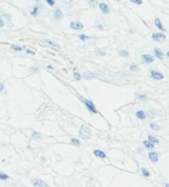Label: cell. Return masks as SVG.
Listing matches in <instances>:
<instances>
[{"instance_id":"52a82bcc","label":"cell","mask_w":169,"mask_h":187,"mask_svg":"<svg viewBox=\"0 0 169 187\" xmlns=\"http://www.w3.org/2000/svg\"><path fill=\"white\" fill-rule=\"evenodd\" d=\"M99 8L101 9V12L103 14H109L110 13V8L105 2H100L99 4Z\"/></svg>"},{"instance_id":"83f0119b","label":"cell","mask_w":169,"mask_h":187,"mask_svg":"<svg viewBox=\"0 0 169 187\" xmlns=\"http://www.w3.org/2000/svg\"><path fill=\"white\" fill-rule=\"evenodd\" d=\"M153 130H160L161 128H160V126L159 124H156V123H151V126H149Z\"/></svg>"},{"instance_id":"f546056e","label":"cell","mask_w":169,"mask_h":187,"mask_svg":"<svg viewBox=\"0 0 169 187\" xmlns=\"http://www.w3.org/2000/svg\"><path fill=\"white\" fill-rule=\"evenodd\" d=\"M130 70H131V71H138V70H139V66L136 65V64H131V65H130Z\"/></svg>"},{"instance_id":"ffe728a7","label":"cell","mask_w":169,"mask_h":187,"mask_svg":"<svg viewBox=\"0 0 169 187\" xmlns=\"http://www.w3.org/2000/svg\"><path fill=\"white\" fill-rule=\"evenodd\" d=\"M148 141H151L152 143H154V144H157L160 141H159V138H156L154 136H152V135H148Z\"/></svg>"},{"instance_id":"5bb4252c","label":"cell","mask_w":169,"mask_h":187,"mask_svg":"<svg viewBox=\"0 0 169 187\" xmlns=\"http://www.w3.org/2000/svg\"><path fill=\"white\" fill-rule=\"evenodd\" d=\"M44 42H45L46 44H49V45H51V47L56 48V49H60V45H59V44H57L56 42H53V41H51V40H44Z\"/></svg>"},{"instance_id":"1f68e13d","label":"cell","mask_w":169,"mask_h":187,"mask_svg":"<svg viewBox=\"0 0 169 187\" xmlns=\"http://www.w3.org/2000/svg\"><path fill=\"white\" fill-rule=\"evenodd\" d=\"M81 77H82V76H81L79 72H74V79L75 80H80L81 79Z\"/></svg>"},{"instance_id":"4316f807","label":"cell","mask_w":169,"mask_h":187,"mask_svg":"<svg viewBox=\"0 0 169 187\" xmlns=\"http://www.w3.org/2000/svg\"><path fill=\"white\" fill-rule=\"evenodd\" d=\"M31 136H32V138H34V139H38V138L41 137V134L34 130V131H32V134H31Z\"/></svg>"},{"instance_id":"7bdbcfd3","label":"cell","mask_w":169,"mask_h":187,"mask_svg":"<svg viewBox=\"0 0 169 187\" xmlns=\"http://www.w3.org/2000/svg\"><path fill=\"white\" fill-rule=\"evenodd\" d=\"M167 56H168V58H169V51H168V52H167Z\"/></svg>"},{"instance_id":"7a4b0ae2","label":"cell","mask_w":169,"mask_h":187,"mask_svg":"<svg viewBox=\"0 0 169 187\" xmlns=\"http://www.w3.org/2000/svg\"><path fill=\"white\" fill-rule=\"evenodd\" d=\"M79 135H80L81 138L88 139V138L90 137V129H89L88 127H86V126H81V128H80V130H79Z\"/></svg>"},{"instance_id":"ee69618b","label":"cell","mask_w":169,"mask_h":187,"mask_svg":"<svg viewBox=\"0 0 169 187\" xmlns=\"http://www.w3.org/2000/svg\"><path fill=\"white\" fill-rule=\"evenodd\" d=\"M116 1H117V2H119V1H121V0H116Z\"/></svg>"},{"instance_id":"ac0fdd59","label":"cell","mask_w":169,"mask_h":187,"mask_svg":"<svg viewBox=\"0 0 169 187\" xmlns=\"http://www.w3.org/2000/svg\"><path fill=\"white\" fill-rule=\"evenodd\" d=\"M144 145L147 149H154V143H152L151 141H144Z\"/></svg>"},{"instance_id":"484cf974","label":"cell","mask_w":169,"mask_h":187,"mask_svg":"<svg viewBox=\"0 0 169 187\" xmlns=\"http://www.w3.org/2000/svg\"><path fill=\"white\" fill-rule=\"evenodd\" d=\"M95 55H97V56H104L105 55V50L97 49V50H95Z\"/></svg>"},{"instance_id":"f6af8a7d","label":"cell","mask_w":169,"mask_h":187,"mask_svg":"<svg viewBox=\"0 0 169 187\" xmlns=\"http://www.w3.org/2000/svg\"><path fill=\"white\" fill-rule=\"evenodd\" d=\"M36 1H38V0H36Z\"/></svg>"},{"instance_id":"cb8c5ba5","label":"cell","mask_w":169,"mask_h":187,"mask_svg":"<svg viewBox=\"0 0 169 187\" xmlns=\"http://www.w3.org/2000/svg\"><path fill=\"white\" fill-rule=\"evenodd\" d=\"M141 173H142V175H145V177H149V175H151L149 171H148L147 169H145V167H141Z\"/></svg>"},{"instance_id":"4dcf8cb0","label":"cell","mask_w":169,"mask_h":187,"mask_svg":"<svg viewBox=\"0 0 169 187\" xmlns=\"http://www.w3.org/2000/svg\"><path fill=\"white\" fill-rule=\"evenodd\" d=\"M79 39H80L81 41H86V40H89L90 37L87 36V35H84V34H80V35H79Z\"/></svg>"},{"instance_id":"9c48e42d","label":"cell","mask_w":169,"mask_h":187,"mask_svg":"<svg viewBox=\"0 0 169 187\" xmlns=\"http://www.w3.org/2000/svg\"><path fill=\"white\" fill-rule=\"evenodd\" d=\"M141 58H142L144 63H146V64H152V63L154 62V58H153V56H151V55H147V53L142 55V56H141Z\"/></svg>"},{"instance_id":"8992f818","label":"cell","mask_w":169,"mask_h":187,"mask_svg":"<svg viewBox=\"0 0 169 187\" xmlns=\"http://www.w3.org/2000/svg\"><path fill=\"white\" fill-rule=\"evenodd\" d=\"M152 39L156 42H161V41H165L166 40V35L163 33H154L152 35Z\"/></svg>"},{"instance_id":"f1b7e54d","label":"cell","mask_w":169,"mask_h":187,"mask_svg":"<svg viewBox=\"0 0 169 187\" xmlns=\"http://www.w3.org/2000/svg\"><path fill=\"white\" fill-rule=\"evenodd\" d=\"M119 55L122 57H129V52H127L126 50H119Z\"/></svg>"},{"instance_id":"d6a6232c","label":"cell","mask_w":169,"mask_h":187,"mask_svg":"<svg viewBox=\"0 0 169 187\" xmlns=\"http://www.w3.org/2000/svg\"><path fill=\"white\" fill-rule=\"evenodd\" d=\"M45 2H46L49 6H55V4H56V0H45Z\"/></svg>"},{"instance_id":"b9f144b4","label":"cell","mask_w":169,"mask_h":187,"mask_svg":"<svg viewBox=\"0 0 169 187\" xmlns=\"http://www.w3.org/2000/svg\"><path fill=\"white\" fill-rule=\"evenodd\" d=\"M165 187H169V184H166V186Z\"/></svg>"},{"instance_id":"e575fe53","label":"cell","mask_w":169,"mask_h":187,"mask_svg":"<svg viewBox=\"0 0 169 187\" xmlns=\"http://www.w3.org/2000/svg\"><path fill=\"white\" fill-rule=\"evenodd\" d=\"M132 4H136V5H141L142 4V0H130Z\"/></svg>"},{"instance_id":"7402d4cb","label":"cell","mask_w":169,"mask_h":187,"mask_svg":"<svg viewBox=\"0 0 169 187\" xmlns=\"http://www.w3.org/2000/svg\"><path fill=\"white\" fill-rule=\"evenodd\" d=\"M11 48H12L13 50H15V51H22V50H23V48H22V47L16 45V44H12V45H11Z\"/></svg>"},{"instance_id":"8d00e7d4","label":"cell","mask_w":169,"mask_h":187,"mask_svg":"<svg viewBox=\"0 0 169 187\" xmlns=\"http://www.w3.org/2000/svg\"><path fill=\"white\" fill-rule=\"evenodd\" d=\"M30 71H31V72H37V71H38V67H36V66L30 67Z\"/></svg>"},{"instance_id":"277c9868","label":"cell","mask_w":169,"mask_h":187,"mask_svg":"<svg viewBox=\"0 0 169 187\" xmlns=\"http://www.w3.org/2000/svg\"><path fill=\"white\" fill-rule=\"evenodd\" d=\"M151 78L154 80H162L165 78V76L161 73V72H159V71H154V70H152L151 71Z\"/></svg>"},{"instance_id":"d590c367","label":"cell","mask_w":169,"mask_h":187,"mask_svg":"<svg viewBox=\"0 0 169 187\" xmlns=\"http://www.w3.org/2000/svg\"><path fill=\"white\" fill-rule=\"evenodd\" d=\"M4 26H5V21H4V17L1 16V14H0V28Z\"/></svg>"},{"instance_id":"2e32d148","label":"cell","mask_w":169,"mask_h":187,"mask_svg":"<svg viewBox=\"0 0 169 187\" xmlns=\"http://www.w3.org/2000/svg\"><path fill=\"white\" fill-rule=\"evenodd\" d=\"M94 155H95L96 157H99V158H105V157H107L105 153H104L103 151H101V150H94Z\"/></svg>"},{"instance_id":"9a60e30c","label":"cell","mask_w":169,"mask_h":187,"mask_svg":"<svg viewBox=\"0 0 169 187\" xmlns=\"http://www.w3.org/2000/svg\"><path fill=\"white\" fill-rule=\"evenodd\" d=\"M96 76L94 74V73H92V72H84V78L86 80H89V79H94Z\"/></svg>"},{"instance_id":"44dd1931","label":"cell","mask_w":169,"mask_h":187,"mask_svg":"<svg viewBox=\"0 0 169 187\" xmlns=\"http://www.w3.org/2000/svg\"><path fill=\"white\" fill-rule=\"evenodd\" d=\"M71 143L73 145H75V147H80L81 145V143H80V141L78 138H71Z\"/></svg>"},{"instance_id":"30bf717a","label":"cell","mask_w":169,"mask_h":187,"mask_svg":"<svg viewBox=\"0 0 169 187\" xmlns=\"http://www.w3.org/2000/svg\"><path fill=\"white\" fill-rule=\"evenodd\" d=\"M148 157H149L151 161H153V163H156V161L159 160V153H156V152H153V151H151V152L148 153Z\"/></svg>"},{"instance_id":"3957f363","label":"cell","mask_w":169,"mask_h":187,"mask_svg":"<svg viewBox=\"0 0 169 187\" xmlns=\"http://www.w3.org/2000/svg\"><path fill=\"white\" fill-rule=\"evenodd\" d=\"M31 183H32V186L34 187H49V185L46 183H44L42 179H38V178L31 179Z\"/></svg>"},{"instance_id":"603a6c76","label":"cell","mask_w":169,"mask_h":187,"mask_svg":"<svg viewBox=\"0 0 169 187\" xmlns=\"http://www.w3.org/2000/svg\"><path fill=\"white\" fill-rule=\"evenodd\" d=\"M156 114H157V113H156L155 110H149V112H148V114H146V116H147V117H149V119H153Z\"/></svg>"},{"instance_id":"ab89813d","label":"cell","mask_w":169,"mask_h":187,"mask_svg":"<svg viewBox=\"0 0 169 187\" xmlns=\"http://www.w3.org/2000/svg\"><path fill=\"white\" fill-rule=\"evenodd\" d=\"M96 27H97L99 29H103V27H102V25H100V23H97V25H96Z\"/></svg>"},{"instance_id":"ba28073f","label":"cell","mask_w":169,"mask_h":187,"mask_svg":"<svg viewBox=\"0 0 169 187\" xmlns=\"http://www.w3.org/2000/svg\"><path fill=\"white\" fill-rule=\"evenodd\" d=\"M64 17V13H63V11L61 9H59V8H57L53 11V19L57 20V21H59V20H61Z\"/></svg>"},{"instance_id":"e0dca14e","label":"cell","mask_w":169,"mask_h":187,"mask_svg":"<svg viewBox=\"0 0 169 187\" xmlns=\"http://www.w3.org/2000/svg\"><path fill=\"white\" fill-rule=\"evenodd\" d=\"M38 13H40V8H38V6H34V8L31 9L30 14H31L32 16H37V15H38Z\"/></svg>"},{"instance_id":"7c38bea8","label":"cell","mask_w":169,"mask_h":187,"mask_svg":"<svg viewBox=\"0 0 169 187\" xmlns=\"http://www.w3.org/2000/svg\"><path fill=\"white\" fill-rule=\"evenodd\" d=\"M155 26L157 27V28H159V29H160V30H162V31H166V28H165V27H163V25H162V22H161V20H160V19H159V17H156V19H155Z\"/></svg>"},{"instance_id":"d4e9b609","label":"cell","mask_w":169,"mask_h":187,"mask_svg":"<svg viewBox=\"0 0 169 187\" xmlns=\"http://www.w3.org/2000/svg\"><path fill=\"white\" fill-rule=\"evenodd\" d=\"M8 179H9V175H8V174L0 172V180H8Z\"/></svg>"},{"instance_id":"4fadbf2b","label":"cell","mask_w":169,"mask_h":187,"mask_svg":"<svg viewBox=\"0 0 169 187\" xmlns=\"http://www.w3.org/2000/svg\"><path fill=\"white\" fill-rule=\"evenodd\" d=\"M136 116L139 119V120H145L147 116H146V113L144 112V110H138L137 113H136Z\"/></svg>"},{"instance_id":"f35d334b","label":"cell","mask_w":169,"mask_h":187,"mask_svg":"<svg viewBox=\"0 0 169 187\" xmlns=\"http://www.w3.org/2000/svg\"><path fill=\"white\" fill-rule=\"evenodd\" d=\"M27 53H30V55H34L35 52H34L32 50H29V49H28V50H27Z\"/></svg>"},{"instance_id":"8fae6325","label":"cell","mask_w":169,"mask_h":187,"mask_svg":"<svg viewBox=\"0 0 169 187\" xmlns=\"http://www.w3.org/2000/svg\"><path fill=\"white\" fill-rule=\"evenodd\" d=\"M154 53L157 59H160V61L163 59V52H162V50L160 48H154Z\"/></svg>"},{"instance_id":"836d02e7","label":"cell","mask_w":169,"mask_h":187,"mask_svg":"<svg viewBox=\"0 0 169 187\" xmlns=\"http://www.w3.org/2000/svg\"><path fill=\"white\" fill-rule=\"evenodd\" d=\"M138 99L139 100H146L147 99V96H146V94H138Z\"/></svg>"},{"instance_id":"74e56055","label":"cell","mask_w":169,"mask_h":187,"mask_svg":"<svg viewBox=\"0 0 169 187\" xmlns=\"http://www.w3.org/2000/svg\"><path fill=\"white\" fill-rule=\"evenodd\" d=\"M2 90H4V84H2V83H0V92H1Z\"/></svg>"},{"instance_id":"5b68a950","label":"cell","mask_w":169,"mask_h":187,"mask_svg":"<svg viewBox=\"0 0 169 187\" xmlns=\"http://www.w3.org/2000/svg\"><path fill=\"white\" fill-rule=\"evenodd\" d=\"M70 27L73 30H82L84 29V25L79 21H72L70 23Z\"/></svg>"},{"instance_id":"60d3db41","label":"cell","mask_w":169,"mask_h":187,"mask_svg":"<svg viewBox=\"0 0 169 187\" xmlns=\"http://www.w3.org/2000/svg\"><path fill=\"white\" fill-rule=\"evenodd\" d=\"M46 67H48V69H50V70H52V69H53V66H52V65H48Z\"/></svg>"},{"instance_id":"d6986e66","label":"cell","mask_w":169,"mask_h":187,"mask_svg":"<svg viewBox=\"0 0 169 187\" xmlns=\"http://www.w3.org/2000/svg\"><path fill=\"white\" fill-rule=\"evenodd\" d=\"M88 4H89V6L93 7V8H95L96 6H99V1H97V0H88Z\"/></svg>"},{"instance_id":"6da1fadb","label":"cell","mask_w":169,"mask_h":187,"mask_svg":"<svg viewBox=\"0 0 169 187\" xmlns=\"http://www.w3.org/2000/svg\"><path fill=\"white\" fill-rule=\"evenodd\" d=\"M80 100H81V101L84 104V106L87 107V109H88L89 112H92V113H94V114L99 113V112H97V109H96V107H95V105H94V102H93L92 100H88V99L82 98V96H80Z\"/></svg>"}]
</instances>
